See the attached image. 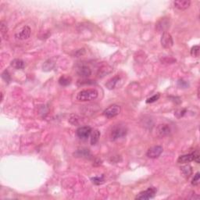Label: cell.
<instances>
[{
	"instance_id": "6da1fadb",
	"label": "cell",
	"mask_w": 200,
	"mask_h": 200,
	"mask_svg": "<svg viewBox=\"0 0 200 200\" xmlns=\"http://www.w3.org/2000/svg\"><path fill=\"white\" fill-rule=\"evenodd\" d=\"M99 92L95 89H85L82 90L77 95V100L80 102H87L94 100L98 97Z\"/></svg>"
},
{
	"instance_id": "7a4b0ae2",
	"label": "cell",
	"mask_w": 200,
	"mask_h": 200,
	"mask_svg": "<svg viewBox=\"0 0 200 200\" xmlns=\"http://www.w3.org/2000/svg\"><path fill=\"white\" fill-rule=\"evenodd\" d=\"M127 127L124 124H116L113 126L110 131V138L113 141L124 137L127 134Z\"/></svg>"
},
{
	"instance_id": "3957f363",
	"label": "cell",
	"mask_w": 200,
	"mask_h": 200,
	"mask_svg": "<svg viewBox=\"0 0 200 200\" xmlns=\"http://www.w3.org/2000/svg\"><path fill=\"white\" fill-rule=\"evenodd\" d=\"M157 189L155 187H150L148 189H146V191L141 192L138 196L135 197V199L138 200H146V199H153L155 197L156 194Z\"/></svg>"
},
{
	"instance_id": "277c9868",
	"label": "cell",
	"mask_w": 200,
	"mask_h": 200,
	"mask_svg": "<svg viewBox=\"0 0 200 200\" xmlns=\"http://www.w3.org/2000/svg\"><path fill=\"white\" fill-rule=\"evenodd\" d=\"M170 25H171L170 19L168 17H163L160 20H158L157 23H156V30L159 33H162L163 34V33L167 32V31L169 29Z\"/></svg>"
},
{
	"instance_id": "5b68a950",
	"label": "cell",
	"mask_w": 200,
	"mask_h": 200,
	"mask_svg": "<svg viewBox=\"0 0 200 200\" xmlns=\"http://www.w3.org/2000/svg\"><path fill=\"white\" fill-rule=\"evenodd\" d=\"M121 106H119V105H111L104 110L103 114L106 118L111 119V118H113L117 116V115H119V113H121Z\"/></svg>"
},
{
	"instance_id": "8992f818",
	"label": "cell",
	"mask_w": 200,
	"mask_h": 200,
	"mask_svg": "<svg viewBox=\"0 0 200 200\" xmlns=\"http://www.w3.org/2000/svg\"><path fill=\"white\" fill-rule=\"evenodd\" d=\"M171 128L168 124H160L157 126L156 130V133L159 138H164V137L167 136L171 134Z\"/></svg>"
},
{
	"instance_id": "52a82bcc",
	"label": "cell",
	"mask_w": 200,
	"mask_h": 200,
	"mask_svg": "<svg viewBox=\"0 0 200 200\" xmlns=\"http://www.w3.org/2000/svg\"><path fill=\"white\" fill-rule=\"evenodd\" d=\"M160 42H161L162 46L165 49H170L174 45V41H173L172 36L168 32H164L162 34Z\"/></svg>"
},
{
	"instance_id": "ba28073f",
	"label": "cell",
	"mask_w": 200,
	"mask_h": 200,
	"mask_svg": "<svg viewBox=\"0 0 200 200\" xmlns=\"http://www.w3.org/2000/svg\"><path fill=\"white\" fill-rule=\"evenodd\" d=\"M163 147L160 146H156L153 147L149 149V150L147 151V156L149 158L151 159H156L161 155V153L163 152Z\"/></svg>"
},
{
	"instance_id": "9c48e42d",
	"label": "cell",
	"mask_w": 200,
	"mask_h": 200,
	"mask_svg": "<svg viewBox=\"0 0 200 200\" xmlns=\"http://www.w3.org/2000/svg\"><path fill=\"white\" fill-rule=\"evenodd\" d=\"M92 133V128L88 126L81 127L77 130V135L81 139H86L89 138Z\"/></svg>"
},
{
	"instance_id": "30bf717a",
	"label": "cell",
	"mask_w": 200,
	"mask_h": 200,
	"mask_svg": "<svg viewBox=\"0 0 200 200\" xmlns=\"http://www.w3.org/2000/svg\"><path fill=\"white\" fill-rule=\"evenodd\" d=\"M31 30L29 26H24L21 30L20 31V32L17 33L15 35V37L17 38V39L19 40H26L31 35Z\"/></svg>"
},
{
	"instance_id": "8fae6325",
	"label": "cell",
	"mask_w": 200,
	"mask_h": 200,
	"mask_svg": "<svg viewBox=\"0 0 200 200\" xmlns=\"http://www.w3.org/2000/svg\"><path fill=\"white\" fill-rule=\"evenodd\" d=\"M191 2L189 0H178L174 3V6L180 10H185L190 6Z\"/></svg>"
},
{
	"instance_id": "7c38bea8",
	"label": "cell",
	"mask_w": 200,
	"mask_h": 200,
	"mask_svg": "<svg viewBox=\"0 0 200 200\" xmlns=\"http://www.w3.org/2000/svg\"><path fill=\"white\" fill-rule=\"evenodd\" d=\"M77 73L79 76L83 77V78H88L92 74V70L87 66H81L78 69Z\"/></svg>"
},
{
	"instance_id": "4fadbf2b",
	"label": "cell",
	"mask_w": 200,
	"mask_h": 200,
	"mask_svg": "<svg viewBox=\"0 0 200 200\" xmlns=\"http://www.w3.org/2000/svg\"><path fill=\"white\" fill-rule=\"evenodd\" d=\"M10 65L16 70H23L25 67V63L20 59H14L11 61Z\"/></svg>"
},
{
	"instance_id": "5bb4252c",
	"label": "cell",
	"mask_w": 200,
	"mask_h": 200,
	"mask_svg": "<svg viewBox=\"0 0 200 200\" xmlns=\"http://www.w3.org/2000/svg\"><path fill=\"white\" fill-rule=\"evenodd\" d=\"M193 160H194L193 153H189L179 156V158L177 159V163H181V164H182V163H187L193 161Z\"/></svg>"
},
{
	"instance_id": "9a60e30c",
	"label": "cell",
	"mask_w": 200,
	"mask_h": 200,
	"mask_svg": "<svg viewBox=\"0 0 200 200\" xmlns=\"http://www.w3.org/2000/svg\"><path fill=\"white\" fill-rule=\"evenodd\" d=\"M74 156L76 157H82V158H89L91 156V152L89 149H79L77 152L74 153Z\"/></svg>"
},
{
	"instance_id": "2e32d148",
	"label": "cell",
	"mask_w": 200,
	"mask_h": 200,
	"mask_svg": "<svg viewBox=\"0 0 200 200\" xmlns=\"http://www.w3.org/2000/svg\"><path fill=\"white\" fill-rule=\"evenodd\" d=\"M119 80H120V76L116 75V76L113 77V78L109 80V81L106 82V84H105V86H106L107 89H110V90H111V89H113L115 87H116V85L117 84Z\"/></svg>"
},
{
	"instance_id": "e0dca14e",
	"label": "cell",
	"mask_w": 200,
	"mask_h": 200,
	"mask_svg": "<svg viewBox=\"0 0 200 200\" xmlns=\"http://www.w3.org/2000/svg\"><path fill=\"white\" fill-rule=\"evenodd\" d=\"M100 137V132L98 130H95L94 131H92L91 133V144L93 146L95 145L99 141Z\"/></svg>"
},
{
	"instance_id": "ac0fdd59",
	"label": "cell",
	"mask_w": 200,
	"mask_h": 200,
	"mask_svg": "<svg viewBox=\"0 0 200 200\" xmlns=\"http://www.w3.org/2000/svg\"><path fill=\"white\" fill-rule=\"evenodd\" d=\"M182 170V172L183 174V175L185 176V177L188 178L192 174V167H190L189 165H186V166H184L181 168Z\"/></svg>"
},
{
	"instance_id": "d6986e66",
	"label": "cell",
	"mask_w": 200,
	"mask_h": 200,
	"mask_svg": "<svg viewBox=\"0 0 200 200\" xmlns=\"http://www.w3.org/2000/svg\"><path fill=\"white\" fill-rule=\"evenodd\" d=\"M54 65L55 63L53 62L52 59H48V60H46L44 63L42 68H43V70H45V71H49L54 67Z\"/></svg>"
},
{
	"instance_id": "ffe728a7",
	"label": "cell",
	"mask_w": 200,
	"mask_h": 200,
	"mask_svg": "<svg viewBox=\"0 0 200 200\" xmlns=\"http://www.w3.org/2000/svg\"><path fill=\"white\" fill-rule=\"evenodd\" d=\"M71 83V78L70 77L62 76L59 79V84L62 86H67Z\"/></svg>"
},
{
	"instance_id": "44dd1931",
	"label": "cell",
	"mask_w": 200,
	"mask_h": 200,
	"mask_svg": "<svg viewBox=\"0 0 200 200\" xmlns=\"http://www.w3.org/2000/svg\"><path fill=\"white\" fill-rule=\"evenodd\" d=\"M91 180H92V182H93L95 185H101V184H102L104 182V176L102 175L101 177H92L91 178Z\"/></svg>"
},
{
	"instance_id": "7402d4cb",
	"label": "cell",
	"mask_w": 200,
	"mask_h": 200,
	"mask_svg": "<svg viewBox=\"0 0 200 200\" xmlns=\"http://www.w3.org/2000/svg\"><path fill=\"white\" fill-rule=\"evenodd\" d=\"M200 48L199 45H195L191 49V55L193 57H199Z\"/></svg>"
},
{
	"instance_id": "603a6c76",
	"label": "cell",
	"mask_w": 200,
	"mask_h": 200,
	"mask_svg": "<svg viewBox=\"0 0 200 200\" xmlns=\"http://www.w3.org/2000/svg\"><path fill=\"white\" fill-rule=\"evenodd\" d=\"M200 182V174L199 172H197L196 174V175L194 176L192 179V185H194V186H198L199 185Z\"/></svg>"
},
{
	"instance_id": "cb8c5ba5",
	"label": "cell",
	"mask_w": 200,
	"mask_h": 200,
	"mask_svg": "<svg viewBox=\"0 0 200 200\" xmlns=\"http://www.w3.org/2000/svg\"><path fill=\"white\" fill-rule=\"evenodd\" d=\"M2 78H3V79L6 82L9 83V81H11V78H10V75H9V72H8V70H5L4 72H3V74H2Z\"/></svg>"
},
{
	"instance_id": "d4e9b609",
	"label": "cell",
	"mask_w": 200,
	"mask_h": 200,
	"mask_svg": "<svg viewBox=\"0 0 200 200\" xmlns=\"http://www.w3.org/2000/svg\"><path fill=\"white\" fill-rule=\"evenodd\" d=\"M185 113H186V110H185V109H182V110H177V111H175L174 115H175L177 118H181L185 114Z\"/></svg>"
},
{
	"instance_id": "484cf974",
	"label": "cell",
	"mask_w": 200,
	"mask_h": 200,
	"mask_svg": "<svg viewBox=\"0 0 200 200\" xmlns=\"http://www.w3.org/2000/svg\"><path fill=\"white\" fill-rule=\"evenodd\" d=\"M160 95L158 93V94H156V95H153V96L150 97V98L147 99L146 102H147V103H152V102H156V101L158 100L159 99H160Z\"/></svg>"
},
{
	"instance_id": "4316f807",
	"label": "cell",
	"mask_w": 200,
	"mask_h": 200,
	"mask_svg": "<svg viewBox=\"0 0 200 200\" xmlns=\"http://www.w3.org/2000/svg\"><path fill=\"white\" fill-rule=\"evenodd\" d=\"M177 84H178L179 87L183 88V89H185V88L188 87V82H186V81H184V80H179L178 82H177Z\"/></svg>"
},
{
	"instance_id": "83f0119b",
	"label": "cell",
	"mask_w": 200,
	"mask_h": 200,
	"mask_svg": "<svg viewBox=\"0 0 200 200\" xmlns=\"http://www.w3.org/2000/svg\"><path fill=\"white\" fill-rule=\"evenodd\" d=\"M193 153V157H194V161H196L197 163H199V151L196 150Z\"/></svg>"
},
{
	"instance_id": "f1b7e54d",
	"label": "cell",
	"mask_w": 200,
	"mask_h": 200,
	"mask_svg": "<svg viewBox=\"0 0 200 200\" xmlns=\"http://www.w3.org/2000/svg\"><path fill=\"white\" fill-rule=\"evenodd\" d=\"M1 31H2V34H6L8 31L7 26H6V24H4V23H3V22H1Z\"/></svg>"
}]
</instances>
